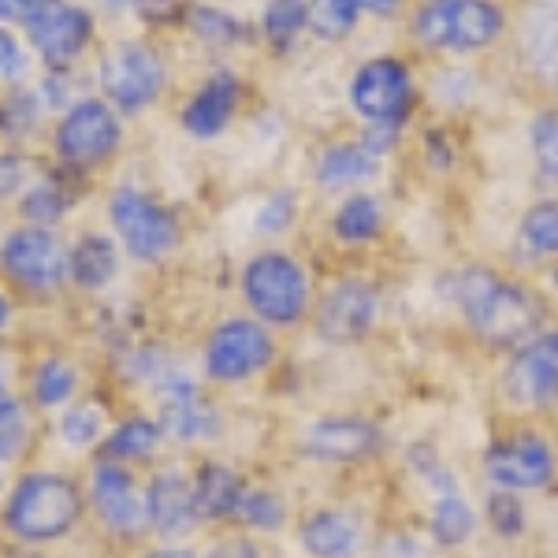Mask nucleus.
I'll list each match as a JSON object with an SVG mask.
<instances>
[{"mask_svg": "<svg viewBox=\"0 0 558 558\" xmlns=\"http://www.w3.org/2000/svg\"><path fill=\"white\" fill-rule=\"evenodd\" d=\"M521 242L533 254H558V202H539L521 220Z\"/></svg>", "mask_w": 558, "mask_h": 558, "instance_id": "nucleus-39", "label": "nucleus"}, {"mask_svg": "<svg viewBox=\"0 0 558 558\" xmlns=\"http://www.w3.org/2000/svg\"><path fill=\"white\" fill-rule=\"evenodd\" d=\"M421 473H425L428 484L436 488V502H432V514H428L432 536H436L444 547L465 544L476 529V514H473L470 502H465V495L458 492L454 473L444 470V465H428V470H421Z\"/></svg>", "mask_w": 558, "mask_h": 558, "instance_id": "nucleus-23", "label": "nucleus"}, {"mask_svg": "<svg viewBox=\"0 0 558 558\" xmlns=\"http://www.w3.org/2000/svg\"><path fill=\"white\" fill-rule=\"evenodd\" d=\"M160 395V417L157 425L175 444H205L220 432V410L205 399L202 384L194 376L165 373L153 380Z\"/></svg>", "mask_w": 558, "mask_h": 558, "instance_id": "nucleus-13", "label": "nucleus"}, {"mask_svg": "<svg viewBox=\"0 0 558 558\" xmlns=\"http://www.w3.org/2000/svg\"><path fill=\"white\" fill-rule=\"evenodd\" d=\"M242 302L265 328H294L310 313V272L287 250H257L239 272Z\"/></svg>", "mask_w": 558, "mask_h": 558, "instance_id": "nucleus-7", "label": "nucleus"}, {"mask_svg": "<svg viewBox=\"0 0 558 558\" xmlns=\"http://www.w3.org/2000/svg\"><path fill=\"white\" fill-rule=\"evenodd\" d=\"M246 105V75L231 64L205 68L175 108V128L197 146L223 138Z\"/></svg>", "mask_w": 558, "mask_h": 558, "instance_id": "nucleus-10", "label": "nucleus"}, {"mask_svg": "<svg viewBox=\"0 0 558 558\" xmlns=\"http://www.w3.org/2000/svg\"><path fill=\"white\" fill-rule=\"evenodd\" d=\"M142 507H146V529L165 539H179V536H191L202 518H197L194 507V484L191 476L175 465L168 470H157L153 481L142 492Z\"/></svg>", "mask_w": 558, "mask_h": 558, "instance_id": "nucleus-17", "label": "nucleus"}, {"mask_svg": "<svg viewBox=\"0 0 558 558\" xmlns=\"http://www.w3.org/2000/svg\"><path fill=\"white\" fill-rule=\"evenodd\" d=\"M26 15H31V12H26L20 0H0V23H4V26H15V31H20Z\"/></svg>", "mask_w": 558, "mask_h": 558, "instance_id": "nucleus-47", "label": "nucleus"}, {"mask_svg": "<svg viewBox=\"0 0 558 558\" xmlns=\"http://www.w3.org/2000/svg\"><path fill=\"white\" fill-rule=\"evenodd\" d=\"M89 507L101 518V525L120 539H138L146 533V507H142L138 481L128 465L120 462H101L89 473Z\"/></svg>", "mask_w": 558, "mask_h": 558, "instance_id": "nucleus-15", "label": "nucleus"}, {"mask_svg": "<svg viewBox=\"0 0 558 558\" xmlns=\"http://www.w3.org/2000/svg\"><path fill=\"white\" fill-rule=\"evenodd\" d=\"M502 12L492 0H425L413 12L410 34L436 52H473L502 34Z\"/></svg>", "mask_w": 558, "mask_h": 558, "instance_id": "nucleus-9", "label": "nucleus"}, {"mask_svg": "<svg viewBox=\"0 0 558 558\" xmlns=\"http://www.w3.org/2000/svg\"><path fill=\"white\" fill-rule=\"evenodd\" d=\"M38 172H41V160L31 149L0 146V205L20 202V194L34 183Z\"/></svg>", "mask_w": 558, "mask_h": 558, "instance_id": "nucleus-37", "label": "nucleus"}, {"mask_svg": "<svg viewBox=\"0 0 558 558\" xmlns=\"http://www.w3.org/2000/svg\"><path fill=\"white\" fill-rule=\"evenodd\" d=\"M488 521L492 529L499 536H521V529H525V507H521V499L514 492H495L488 499Z\"/></svg>", "mask_w": 558, "mask_h": 558, "instance_id": "nucleus-43", "label": "nucleus"}, {"mask_svg": "<svg viewBox=\"0 0 558 558\" xmlns=\"http://www.w3.org/2000/svg\"><path fill=\"white\" fill-rule=\"evenodd\" d=\"M521 52L529 71L558 89V0H529L521 20Z\"/></svg>", "mask_w": 558, "mask_h": 558, "instance_id": "nucleus-24", "label": "nucleus"}, {"mask_svg": "<svg viewBox=\"0 0 558 558\" xmlns=\"http://www.w3.org/2000/svg\"><path fill=\"white\" fill-rule=\"evenodd\" d=\"M294 216H299V197H294V191H272L254 213V235H260V239L287 235Z\"/></svg>", "mask_w": 558, "mask_h": 558, "instance_id": "nucleus-38", "label": "nucleus"}, {"mask_svg": "<svg viewBox=\"0 0 558 558\" xmlns=\"http://www.w3.org/2000/svg\"><path fill=\"white\" fill-rule=\"evenodd\" d=\"M49 123H52V116L45 112L34 83L0 89V146L31 149L34 142L49 131Z\"/></svg>", "mask_w": 558, "mask_h": 558, "instance_id": "nucleus-26", "label": "nucleus"}, {"mask_svg": "<svg viewBox=\"0 0 558 558\" xmlns=\"http://www.w3.org/2000/svg\"><path fill=\"white\" fill-rule=\"evenodd\" d=\"M0 488H4V473H0Z\"/></svg>", "mask_w": 558, "mask_h": 558, "instance_id": "nucleus-53", "label": "nucleus"}, {"mask_svg": "<svg viewBox=\"0 0 558 558\" xmlns=\"http://www.w3.org/2000/svg\"><path fill=\"white\" fill-rule=\"evenodd\" d=\"M533 157H536V172L547 183H558V112H544L533 123Z\"/></svg>", "mask_w": 558, "mask_h": 558, "instance_id": "nucleus-42", "label": "nucleus"}, {"mask_svg": "<svg viewBox=\"0 0 558 558\" xmlns=\"http://www.w3.org/2000/svg\"><path fill=\"white\" fill-rule=\"evenodd\" d=\"M45 138H49V165L75 179H89L105 172L128 146V120L105 97L86 89L64 112L52 116Z\"/></svg>", "mask_w": 558, "mask_h": 558, "instance_id": "nucleus-2", "label": "nucleus"}, {"mask_svg": "<svg viewBox=\"0 0 558 558\" xmlns=\"http://www.w3.org/2000/svg\"><path fill=\"white\" fill-rule=\"evenodd\" d=\"M20 34L41 71H78L101 45V15L86 0H57L34 8Z\"/></svg>", "mask_w": 558, "mask_h": 558, "instance_id": "nucleus-6", "label": "nucleus"}, {"mask_svg": "<svg viewBox=\"0 0 558 558\" xmlns=\"http://www.w3.org/2000/svg\"><path fill=\"white\" fill-rule=\"evenodd\" d=\"M373 558H436L421 539L413 536H387L380 547L373 551Z\"/></svg>", "mask_w": 558, "mask_h": 558, "instance_id": "nucleus-44", "label": "nucleus"}, {"mask_svg": "<svg viewBox=\"0 0 558 558\" xmlns=\"http://www.w3.org/2000/svg\"><path fill=\"white\" fill-rule=\"evenodd\" d=\"M34 439V417L26 410L23 399H4L0 402V465L15 462Z\"/></svg>", "mask_w": 558, "mask_h": 558, "instance_id": "nucleus-35", "label": "nucleus"}, {"mask_svg": "<svg viewBox=\"0 0 558 558\" xmlns=\"http://www.w3.org/2000/svg\"><path fill=\"white\" fill-rule=\"evenodd\" d=\"M78 183L83 179L60 172L57 165H41V172L34 175V183L26 186L15 202L20 223H38V228H60L78 205Z\"/></svg>", "mask_w": 558, "mask_h": 558, "instance_id": "nucleus-21", "label": "nucleus"}, {"mask_svg": "<svg viewBox=\"0 0 558 558\" xmlns=\"http://www.w3.org/2000/svg\"><path fill=\"white\" fill-rule=\"evenodd\" d=\"M555 287H558V272H555Z\"/></svg>", "mask_w": 558, "mask_h": 558, "instance_id": "nucleus-54", "label": "nucleus"}, {"mask_svg": "<svg viewBox=\"0 0 558 558\" xmlns=\"http://www.w3.org/2000/svg\"><path fill=\"white\" fill-rule=\"evenodd\" d=\"M302 551L310 558H357L362 551V521L347 510H313L299 529Z\"/></svg>", "mask_w": 558, "mask_h": 558, "instance_id": "nucleus-27", "label": "nucleus"}, {"mask_svg": "<svg viewBox=\"0 0 558 558\" xmlns=\"http://www.w3.org/2000/svg\"><path fill=\"white\" fill-rule=\"evenodd\" d=\"M86 514V492L75 476L57 470H31L8 488L4 495V521L8 536L20 544H57L78 529Z\"/></svg>", "mask_w": 558, "mask_h": 558, "instance_id": "nucleus-3", "label": "nucleus"}, {"mask_svg": "<svg viewBox=\"0 0 558 558\" xmlns=\"http://www.w3.org/2000/svg\"><path fill=\"white\" fill-rule=\"evenodd\" d=\"M105 220L134 265H160L183 246V216L138 183H116L105 194Z\"/></svg>", "mask_w": 558, "mask_h": 558, "instance_id": "nucleus-4", "label": "nucleus"}, {"mask_svg": "<svg viewBox=\"0 0 558 558\" xmlns=\"http://www.w3.org/2000/svg\"><path fill=\"white\" fill-rule=\"evenodd\" d=\"M86 4L97 15H134V20H142L157 0H86Z\"/></svg>", "mask_w": 558, "mask_h": 558, "instance_id": "nucleus-45", "label": "nucleus"}, {"mask_svg": "<svg viewBox=\"0 0 558 558\" xmlns=\"http://www.w3.org/2000/svg\"><path fill=\"white\" fill-rule=\"evenodd\" d=\"M8 324H12V294H8L4 279H0V331H8Z\"/></svg>", "mask_w": 558, "mask_h": 558, "instance_id": "nucleus-50", "label": "nucleus"}, {"mask_svg": "<svg viewBox=\"0 0 558 558\" xmlns=\"http://www.w3.org/2000/svg\"><path fill=\"white\" fill-rule=\"evenodd\" d=\"M454 299L462 305L465 320L484 343L518 347L525 343L539 324V305L521 283H510L492 272H462L454 287Z\"/></svg>", "mask_w": 558, "mask_h": 558, "instance_id": "nucleus-5", "label": "nucleus"}, {"mask_svg": "<svg viewBox=\"0 0 558 558\" xmlns=\"http://www.w3.org/2000/svg\"><path fill=\"white\" fill-rule=\"evenodd\" d=\"M502 380L518 407H539V402L558 399V331H547L521 347L510 357Z\"/></svg>", "mask_w": 558, "mask_h": 558, "instance_id": "nucleus-18", "label": "nucleus"}, {"mask_svg": "<svg viewBox=\"0 0 558 558\" xmlns=\"http://www.w3.org/2000/svg\"><path fill=\"white\" fill-rule=\"evenodd\" d=\"M310 34L320 41H343L362 20V0H305Z\"/></svg>", "mask_w": 558, "mask_h": 558, "instance_id": "nucleus-33", "label": "nucleus"}, {"mask_svg": "<svg viewBox=\"0 0 558 558\" xmlns=\"http://www.w3.org/2000/svg\"><path fill=\"white\" fill-rule=\"evenodd\" d=\"M402 8V0H362V12L368 15H395Z\"/></svg>", "mask_w": 558, "mask_h": 558, "instance_id": "nucleus-48", "label": "nucleus"}, {"mask_svg": "<svg viewBox=\"0 0 558 558\" xmlns=\"http://www.w3.org/2000/svg\"><path fill=\"white\" fill-rule=\"evenodd\" d=\"M376 313H380V294L368 279H339L317 305V331L328 343H357L373 331Z\"/></svg>", "mask_w": 558, "mask_h": 558, "instance_id": "nucleus-16", "label": "nucleus"}, {"mask_svg": "<svg viewBox=\"0 0 558 558\" xmlns=\"http://www.w3.org/2000/svg\"><path fill=\"white\" fill-rule=\"evenodd\" d=\"M123 272V250L112 231H83L68 242V283L83 294H101Z\"/></svg>", "mask_w": 558, "mask_h": 558, "instance_id": "nucleus-20", "label": "nucleus"}, {"mask_svg": "<svg viewBox=\"0 0 558 558\" xmlns=\"http://www.w3.org/2000/svg\"><path fill=\"white\" fill-rule=\"evenodd\" d=\"M179 31L194 45H202L205 52H235L239 45H250L257 34L239 12L216 4V0H186Z\"/></svg>", "mask_w": 558, "mask_h": 558, "instance_id": "nucleus-22", "label": "nucleus"}, {"mask_svg": "<svg viewBox=\"0 0 558 558\" xmlns=\"http://www.w3.org/2000/svg\"><path fill=\"white\" fill-rule=\"evenodd\" d=\"M302 34H310V20H305V0H265L257 15V38L276 52H287L299 45Z\"/></svg>", "mask_w": 558, "mask_h": 558, "instance_id": "nucleus-30", "label": "nucleus"}, {"mask_svg": "<svg viewBox=\"0 0 558 558\" xmlns=\"http://www.w3.org/2000/svg\"><path fill=\"white\" fill-rule=\"evenodd\" d=\"M138 558H197L191 547H153V551H142Z\"/></svg>", "mask_w": 558, "mask_h": 558, "instance_id": "nucleus-49", "label": "nucleus"}, {"mask_svg": "<svg viewBox=\"0 0 558 558\" xmlns=\"http://www.w3.org/2000/svg\"><path fill=\"white\" fill-rule=\"evenodd\" d=\"M484 470H488V481L499 492H536L547 488L551 476L558 470L555 451L544 436L536 432H518V436H507L484 454Z\"/></svg>", "mask_w": 558, "mask_h": 558, "instance_id": "nucleus-14", "label": "nucleus"}, {"mask_svg": "<svg viewBox=\"0 0 558 558\" xmlns=\"http://www.w3.org/2000/svg\"><path fill=\"white\" fill-rule=\"evenodd\" d=\"M0 279L26 299H57L68 287V239L38 223L8 228L0 235Z\"/></svg>", "mask_w": 558, "mask_h": 558, "instance_id": "nucleus-8", "label": "nucleus"}, {"mask_svg": "<svg viewBox=\"0 0 558 558\" xmlns=\"http://www.w3.org/2000/svg\"><path fill=\"white\" fill-rule=\"evenodd\" d=\"M384 231V205L373 194H350L331 216V235L347 246H365V242L380 239Z\"/></svg>", "mask_w": 558, "mask_h": 558, "instance_id": "nucleus-31", "label": "nucleus"}, {"mask_svg": "<svg viewBox=\"0 0 558 558\" xmlns=\"http://www.w3.org/2000/svg\"><path fill=\"white\" fill-rule=\"evenodd\" d=\"M31 71H34V57L26 49L23 34L15 26L0 23V89L31 83Z\"/></svg>", "mask_w": 558, "mask_h": 558, "instance_id": "nucleus-40", "label": "nucleus"}, {"mask_svg": "<svg viewBox=\"0 0 558 558\" xmlns=\"http://www.w3.org/2000/svg\"><path fill=\"white\" fill-rule=\"evenodd\" d=\"M172 89V57L153 34H123L94 52V94L123 120L153 112Z\"/></svg>", "mask_w": 558, "mask_h": 558, "instance_id": "nucleus-1", "label": "nucleus"}, {"mask_svg": "<svg viewBox=\"0 0 558 558\" xmlns=\"http://www.w3.org/2000/svg\"><path fill=\"white\" fill-rule=\"evenodd\" d=\"M160 439H165V432H160L157 421L146 417V413H134V417H123L120 425L101 439V458L120 462V465L146 462V458L157 454Z\"/></svg>", "mask_w": 558, "mask_h": 558, "instance_id": "nucleus-29", "label": "nucleus"}, {"mask_svg": "<svg viewBox=\"0 0 558 558\" xmlns=\"http://www.w3.org/2000/svg\"><path fill=\"white\" fill-rule=\"evenodd\" d=\"M26 12H34V8H45V4H57V0H20Z\"/></svg>", "mask_w": 558, "mask_h": 558, "instance_id": "nucleus-52", "label": "nucleus"}, {"mask_svg": "<svg viewBox=\"0 0 558 558\" xmlns=\"http://www.w3.org/2000/svg\"><path fill=\"white\" fill-rule=\"evenodd\" d=\"M235 521L254 529V533H279L287 525V502L268 488H246Z\"/></svg>", "mask_w": 558, "mask_h": 558, "instance_id": "nucleus-36", "label": "nucleus"}, {"mask_svg": "<svg viewBox=\"0 0 558 558\" xmlns=\"http://www.w3.org/2000/svg\"><path fill=\"white\" fill-rule=\"evenodd\" d=\"M205 558H260L254 544H246V539H223V544H216Z\"/></svg>", "mask_w": 558, "mask_h": 558, "instance_id": "nucleus-46", "label": "nucleus"}, {"mask_svg": "<svg viewBox=\"0 0 558 558\" xmlns=\"http://www.w3.org/2000/svg\"><path fill=\"white\" fill-rule=\"evenodd\" d=\"M194 484V507L202 521H235L239 502L246 495V481L235 465L216 462V458H205L202 465L191 476Z\"/></svg>", "mask_w": 558, "mask_h": 558, "instance_id": "nucleus-25", "label": "nucleus"}, {"mask_svg": "<svg viewBox=\"0 0 558 558\" xmlns=\"http://www.w3.org/2000/svg\"><path fill=\"white\" fill-rule=\"evenodd\" d=\"M34 89H38V97L49 116H60L75 97L86 94V89L78 86V71H38Z\"/></svg>", "mask_w": 558, "mask_h": 558, "instance_id": "nucleus-41", "label": "nucleus"}, {"mask_svg": "<svg viewBox=\"0 0 558 558\" xmlns=\"http://www.w3.org/2000/svg\"><path fill=\"white\" fill-rule=\"evenodd\" d=\"M347 105L365 128H395L407 123L413 108V75L399 57H373L347 83Z\"/></svg>", "mask_w": 558, "mask_h": 558, "instance_id": "nucleus-12", "label": "nucleus"}, {"mask_svg": "<svg viewBox=\"0 0 558 558\" xmlns=\"http://www.w3.org/2000/svg\"><path fill=\"white\" fill-rule=\"evenodd\" d=\"M60 439L75 451H89V447H101V439L108 436V425H105V410L101 402H75L60 413Z\"/></svg>", "mask_w": 558, "mask_h": 558, "instance_id": "nucleus-34", "label": "nucleus"}, {"mask_svg": "<svg viewBox=\"0 0 558 558\" xmlns=\"http://www.w3.org/2000/svg\"><path fill=\"white\" fill-rule=\"evenodd\" d=\"M4 399H12V380H8V373L0 368V402Z\"/></svg>", "mask_w": 558, "mask_h": 558, "instance_id": "nucleus-51", "label": "nucleus"}, {"mask_svg": "<svg viewBox=\"0 0 558 558\" xmlns=\"http://www.w3.org/2000/svg\"><path fill=\"white\" fill-rule=\"evenodd\" d=\"M376 168H380V157H373V153L362 146V138L331 142V146L320 149L313 179H317V186H324V191H347V186H357V183H365V179H373Z\"/></svg>", "mask_w": 558, "mask_h": 558, "instance_id": "nucleus-28", "label": "nucleus"}, {"mask_svg": "<svg viewBox=\"0 0 558 558\" xmlns=\"http://www.w3.org/2000/svg\"><path fill=\"white\" fill-rule=\"evenodd\" d=\"M384 447V432L365 417H320L305 432V451L317 462H365Z\"/></svg>", "mask_w": 558, "mask_h": 558, "instance_id": "nucleus-19", "label": "nucleus"}, {"mask_svg": "<svg viewBox=\"0 0 558 558\" xmlns=\"http://www.w3.org/2000/svg\"><path fill=\"white\" fill-rule=\"evenodd\" d=\"M78 391V368L64 354H49L34 365L31 373V399L38 410H60L75 399Z\"/></svg>", "mask_w": 558, "mask_h": 558, "instance_id": "nucleus-32", "label": "nucleus"}, {"mask_svg": "<svg viewBox=\"0 0 558 558\" xmlns=\"http://www.w3.org/2000/svg\"><path fill=\"white\" fill-rule=\"evenodd\" d=\"M276 357V339L254 317H223L213 324L202 347V368L213 384H246L265 373Z\"/></svg>", "mask_w": 558, "mask_h": 558, "instance_id": "nucleus-11", "label": "nucleus"}]
</instances>
